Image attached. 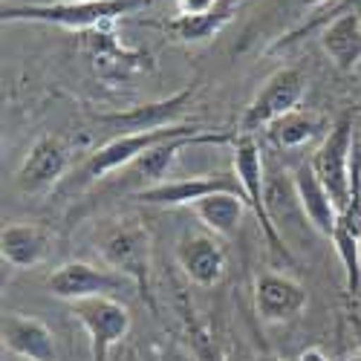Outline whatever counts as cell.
Wrapping results in <instances>:
<instances>
[{
    "label": "cell",
    "instance_id": "15",
    "mask_svg": "<svg viewBox=\"0 0 361 361\" xmlns=\"http://www.w3.org/2000/svg\"><path fill=\"white\" fill-rule=\"evenodd\" d=\"M194 99V90H179V93L154 102V104H139L133 110L125 113H110V116H99V122L122 130V133H142V130H159V128H171L173 118L183 113Z\"/></svg>",
    "mask_w": 361,
    "mask_h": 361
},
{
    "label": "cell",
    "instance_id": "25",
    "mask_svg": "<svg viewBox=\"0 0 361 361\" xmlns=\"http://www.w3.org/2000/svg\"><path fill=\"white\" fill-rule=\"evenodd\" d=\"M298 4H304V6H321V4H326V0H298Z\"/></svg>",
    "mask_w": 361,
    "mask_h": 361
},
{
    "label": "cell",
    "instance_id": "27",
    "mask_svg": "<svg viewBox=\"0 0 361 361\" xmlns=\"http://www.w3.org/2000/svg\"><path fill=\"white\" fill-rule=\"evenodd\" d=\"M355 361H361V355H355Z\"/></svg>",
    "mask_w": 361,
    "mask_h": 361
},
{
    "label": "cell",
    "instance_id": "18",
    "mask_svg": "<svg viewBox=\"0 0 361 361\" xmlns=\"http://www.w3.org/2000/svg\"><path fill=\"white\" fill-rule=\"evenodd\" d=\"M329 128H333V125H326L324 116L298 107V110L286 113L283 118H278L275 125H269L266 136H269V142H272L275 147H281V150H295V147L310 145L321 133H329Z\"/></svg>",
    "mask_w": 361,
    "mask_h": 361
},
{
    "label": "cell",
    "instance_id": "14",
    "mask_svg": "<svg viewBox=\"0 0 361 361\" xmlns=\"http://www.w3.org/2000/svg\"><path fill=\"white\" fill-rule=\"evenodd\" d=\"M176 263L197 286H214L226 275V246L214 234H185L176 246Z\"/></svg>",
    "mask_w": 361,
    "mask_h": 361
},
{
    "label": "cell",
    "instance_id": "11",
    "mask_svg": "<svg viewBox=\"0 0 361 361\" xmlns=\"http://www.w3.org/2000/svg\"><path fill=\"white\" fill-rule=\"evenodd\" d=\"M266 212L286 246L300 240L307 231H315L304 214V205L298 200L292 173H286L281 168L266 171Z\"/></svg>",
    "mask_w": 361,
    "mask_h": 361
},
{
    "label": "cell",
    "instance_id": "10",
    "mask_svg": "<svg viewBox=\"0 0 361 361\" xmlns=\"http://www.w3.org/2000/svg\"><path fill=\"white\" fill-rule=\"evenodd\" d=\"M70 168V150L58 136H41L15 173V185L23 194H44L61 183Z\"/></svg>",
    "mask_w": 361,
    "mask_h": 361
},
{
    "label": "cell",
    "instance_id": "5",
    "mask_svg": "<svg viewBox=\"0 0 361 361\" xmlns=\"http://www.w3.org/2000/svg\"><path fill=\"white\" fill-rule=\"evenodd\" d=\"M234 173L240 179V188H243L249 208L260 220L269 249H272L283 263H292L289 246L283 243V237L278 234V228L272 226L269 212H266V162H263L260 145L255 142V136H234Z\"/></svg>",
    "mask_w": 361,
    "mask_h": 361
},
{
    "label": "cell",
    "instance_id": "9",
    "mask_svg": "<svg viewBox=\"0 0 361 361\" xmlns=\"http://www.w3.org/2000/svg\"><path fill=\"white\" fill-rule=\"evenodd\" d=\"M214 194H240L243 197V188H240L237 173H205V176H185V179H168L162 185L136 191V200L145 205H159V208H179V205H197L205 197ZM246 200V197H243Z\"/></svg>",
    "mask_w": 361,
    "mask_h": 361
},
{
    "label": "cell",
    "instance_id": "12",
    "mask_svg": "<svg viewBox=\"0 0 361 361\" xmlns=\"http://www.w3.org/2000/svg\"><path fill=\"white\" fill-rule=\"evenodd\" d=\"M4 347L20 361H58L55 333L38 318L23 312H6L0 321Z\"/></svg>",
    "mask_w": 361,
    "mask_h": 361
},
{
    "label": "cell",
    "instance_id": "20",
    "mask_svg": "<svg viewBox=\"0 0 361 361\" xmlns=\"http://www.w3.org/2000/svg\"><path fill=\"white\" fill-rule=\"evenodd\" d=\"M246 200L240 194H214V197H205L200 200L194 208L197 220L214 234H234L240 220H243V212H246Z\"/></svg>",
    "mask_w": 361,
    "mask_h": 361
},
{
    "label": "cell",
    "instance_id": "2",
    "mask_svg": "<svg viewBox=\"0 0 361 361\" xmlns=\"http://www.w3.org/2000/svg\"><path fill=\"white\" fill-rule=\"evenodd\" d=\"M353 162H355V125L353 116H341L329 128V133H324L318 150L310 159L315 176L338 205V212H344L353 200V185H355Z\"/></svg>",
    "mask_w": 361,
    "mask_h": 361
},
{
    "label": "cell",
    "instance_id": "17",
    "mask_svg": "<svg viewBox=\"0 0 361 361\" xmlns=\"http://www.w3.org/2000/svg\"><path fill=\"white\" fill-rule=\"evenodd\" d=\"M321 47L333 58V64L344 73L358 67L361 61V12L344 9L336 20H329L321 32Z\"/></svg>",
    "mask_w": 361,
    "mask_h": 361
},
{
    "label": "cell",
    "instance_id": "1",
    "mask_svg": "<svg viewBox=\"0 0 361 361\" xmlns=\"http://www.w3.org/2000/svg\"><path fill=\"white\" fill-rule=\"evenodd\" d=\"M147 0H93V4H23L4 6V23H52L73 32H90V29L110 26L113 20L142 9Z\"/></svg>",
    "mask_w": 361,
    "mask_h": 361
},
{
    "label": "cell",
    "instance_id": "24",
    "mask_svg": "<svg viewBox=\"0 0 361 361\" xmlns=\"http://www.w3.org/2000/svg\"><path fill=\"white\" fill-rule=\"evenodd\" d=\"M47 4H93V0H47Z\"/></svg>",
    "mask_w": 361,
    "mask_h": 361
},
{
    "label": "cell",
    "instance_id": "13",
    "mask_svg": "<svg viewBox=\"0 0 361 361\" xmlns=\"http://www.w3.org/2000/svg\"><path fill=\"white\" fill-rule=\"evenodd\" d=\"M307 307V289L281 272H263L255 281V310L266 324L292 321Z\"/></svg>",
    "mask_w": 361,
    "mask_h": 361
},
{
    "label": "cell",
    "instance_id": "8",
    "mask_svg": "<svg viewBox=\"0 0 361 361\" xmlns=\"http://www.w3.org/2000/svg\"><path fill=\"white\" fill-rule=\"evenodd\" d=\"M75 321L90 338V358L107 361L110 350L130 333V310L116 298H90L73 304Z\"/></svg>",
    "mask_w": 361,
    "mask_h": 361
},
{
    "label": "cell",
    "instance_id": "19",
    "mask_svg": "<svg viewBox=\"0 0 361 361\" xmlns=\"http://www.w3.org/2000/svg\"><path fill=\"white\" fill-rule=\"evenodd\" d=\"M49 240L38 226H6L0 234V255L12 269H32L47 257Z\"/></svg>",
    "mask_w": 361,
    "mask_h": 361
},
{
    "label": "cell",
    "instance_id": "26",
    "mask_svg": "<svg viewBox=\"0 0 361 361\" xmlns=\"http://www.w3.org/2000/svg\"><path fill=\"white\" fill-rule=\"evenodd\" d=\"M344 361H355V358H344Z\"/></svg>",
    "mask_w": 361,
    "mask_h": 361
},
{
    "label": "cell",
    "instance_id": "3",
    "mask_svg": "<svg viewBox=\"0 0 361 361\" xmlns=\"http://www.w3.org/2000/svg\"><path fill=\"white\" fill-rule=\"evenodd\" d=\"M307 93V78L295 67H283L272 73L263 87L257 90V96L249 102V107L240 116V130L237 136H255L257 130H266L269 125H275L278 118L300 107V99Z\"/></svg>",
    "mask_w": 361,
    "mask_h": 361
},
{
    "label": "cell",
    "instance_id": "22",
    "mask_svg": "<svg viewBox=\"0 0 361 361\" xmlns=\"http://www.w3.org/2000/svg\"><path fill=\"white\" fill-rule=\"evenodd\" d=\"M223 6V0H176L179 18H205Z\"/></svg>",
    "mask_w": 361,
    "mask_h": 361
},
{
    "label": "cell",
    "instance_id": "6",
    "mask_svg": "<svg viewBox=\"0 0 361 361\" xmlns=\"http://www.w3.org/2000/svg\"><path fill=\"white\" fill-rule=\"evenodd\" d=\"M202 133L197 125H171V128H159V130H142V133H118L113 136L107 145H102L99 150L90 154V159L81 168L84 179H102L113 171H125L133 159H139L145 150L157 147L162 142L179 139V136H197Z\"/></svg>",
    "mask_w": 361,
    "mask_h": 361
},
{
    "label": "cell",
    "instance_id": "21",
    "mask_svg": "<svg viewBox=\"0 0 361 361\" xmlns=\"http://www.w3.org/2000/svg\"><path fill=\"white\" fill-rule=\"evenodd\" d=\"M231 9H234V0H223V6L212 15H205V18H173L168 23V29L179 38V41H188V44H197V41H208V38H214L220 29L228 23L231 18Z\"/></svg>",
    "mask_w": 361,
    "mask_h": 361
},
{
    "label": "cell",
    "instance_id": "23",
    "mask_svg": "<svg viewBox=\"0 0 361 361\" xmlns=\"http://www.w3.org/2000/svg\"><path fill=\"white\" fill-rule=\"evenodd\" d=\"M298 361H326V358H324V353H321V350H304Z\"/></svg>",
    "mask_w": 361,
    "mask_h": 361
},
{
    "label": "cell",
    "instance_id": "7",
    "mask_svg": "<svg viewBox=\"0 0 361 361\" xmlns=\"http://www.w3.org/2000/svg\"><path fill=\"white\" fill-rule=\"evenodd\" d=\"M47 289L52 298L67 300V304H78V300L90 298H116L118 292L136 289V283L125 275L113 272V269H99L84 260H70L58 266L55 272L47 278Z\"/></svg>",
    "mask_w": 361,
    "mask_h": 361
},
{
    "label": "cell",
    "instance_id": "16",
    "mask_svg": "<svg viewBox=\"0 0 361 361\" xmlns=\"http://www.w3.org/2000/svg\"><path fill=\"white\" fill-rule=\"evenodd\" d=\"M292 179H295V191H298V200L304 205V214L310 220V226L315 228V234L333 240L336 234V226H338V205L333 202V197L326 194V188L321 185V179L315 176L312 165L304 162L292 171Z\"/></svg>",
    "mask_w": 361,
    "mask_h": 361
},
{
    "label": "cell",
    "instance_id": "4",
    "mask_svg": "<svg viewBox=\"0 0 361 361\" xmlns=\"http://www.w3.org/2000/svg\"><path fill=\"white\" fill-rule=\"evenodd\" d=\"M99 252L113 272L125 275L145 295L150 283V234L136 220H118L102 228Z\"/></svg>",
    "mask_w": 361,
    "mask_h": 361
}]
</instances>
